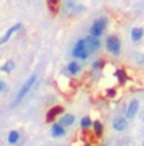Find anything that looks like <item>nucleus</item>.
I'll return each instance as SVG.
<instances>
[{
    "mask_svg": "<svg viewBox=\"0 0 144 146\" xmlns=\"http://www.w3.org/2000/svg\"><path fill=\"white\" fill-rule=\"evenodd\" d=\"M106 24H107V19L105 18V17H100V18H98L92 23V26H91L90 35L94 36V37L99 38L102 33H104L105 28H106Z\"/></svg>",
    "mask_w": 144,
    "mask_h": 146,
    "instance_id": "nucleus-1",
    "label": "nucleus"
},
{
    "mask_svg": "<svg viewBox=\"0 0 144 146\" xmlns=\"http://www.w3.org/2000/svg\"><path fill=\"white\" fill-rule=\"evenodd\" d=\"M84 40H85V50H86L88 55L96 52L100 48V41H99L98 37H94V36L90 35L86 38H84Z\"/></svg>",
    "mask_w": 144,
    "mask_h": 146,
    "instance_id": "nucleus-2",
    "label": "nucleus"
},
{
    "mask_svg": "<svg viewBox=\"0 0 144 146\" xmlns=\"http://www.w3.org/2000/svg\"><path fill=\"white\" fill-rule=\"evenodd\" d=\"M72 56L75 58H81V60H86L88 57V53L85 50V40H80L77 41V43L75 44L73 50H72Z\"/></svg>",
    "mask_w": 144,
    "mask_h": 146,
    "instance_id": "nucleus-3",
    "label": "nucleus"
},
{
    "mask_svg": "<svg viewBox=\"0 0 144 146\" xmlns=\"http://www.w3.org/2000/svg\"><path fill=\"white\" fill-rule=\"evenodd\" d=\"M120 48L121 44L120 41H119L118 37L115 36H110V37L106 38V50L113 55H119L120 53Z\"/></svg>",
    "mask_w": 144,
    "mask_h": 146,
    "instance_id": "nucleus-4",
    "label": "nucleus"
},
{
    "mask_svg": "<svg viewBox=\"0 0 144 146\" xmlns=\"http://www.w3.org/2000/svg\"><path fill=\"white\" fill-rule=\"evenodd\" d=\"M37 81V78L35 76H30L28 80L26 81V83L23 84V86H22L20 89H19V92H18V94H16V97H15V100L16 102H19V100H22L24 97L27 95V93L32 89V86L34 85V83Z\"/></svg>",
    "mask_w": 144,
    "mask_h": 146,
    "instance_id": "nucleus-5",
    "label": "nucleus"
},
{
    "mask_svg": "<svg viewBox=\"0 0 144 146\" xmlns=\"http://www.w3.org/2000/svg\"><path fill=\"white\" fill-rule=\"evenodd\" d=\"M23 27V24L22 23H16V24H14V26H12L9 28V29L5 32V35L3 36V37H0V44H4V43H7L8 41L10 40V37H12L13 35H14L15 32H18L20 28Z\"/></svg>",
    "mask_w": 144,
    "mask_h": 146,
    "instance_id": "nucleus-6",
    "label": "nucleus"
},
{
    "mask_svg": "<svg viewBox=\"0 0 144 146\" xmlns=\"http://www.w3.org/2000/svg\"><path fill=\"white\" fill-rule=\"evenodd\" d=\"M63 112V108L62 107H60V106H57V107H53V108H51L48 111V113H47V116H46V121L47 122H52L56 117L58 116L60 113H62Z\"/></svg>",
    "mask_w": 144,
    "mask_h": 146,
    "instance_id": "nucleus-7",
    "label": "nucleus"
},
{
    "mask_svg": "<svg viewBox=\"0 0 144 146\" xmlns=\"http://www.w3.org/2000/svg\"><path fill=\"white\" fill-rule=\"evenodd\" d=\"M47 1V8L48 10L51 12L53 15L60 12V8H61V0H46Z\"/></svg>",
    "mask_w": 144,
    "mask_h": 146,
    "instance_id": "nucleus-8",
    "label": "nucleus"
},
{
    "mask_svg": "<svg viewBox=\"0 0 144 146\" xmlns=\"http://www.w3.org/2000/svg\"><path fill=\"white\" fill-rule=\"evenodd\" d=\"M138 108H139V102L138 100H132L128 107V111H126V118H133L137 114Z\"/></svg>",
    "mask_w": 144,
    "mask_h": 146,
    "instance_id": "nucleus-9",
    "label": "nucleus"
},
{
    "mask_svg": "<svg viewBox=\"0 0 144 146\" xmlns=\"http://www.w3.org/2000/svg\"><path fill=\"white\" fill-rule=\"evenodd\" d=\"M126 119L123 118V117H119V118L114 119V122H113V127H114V130L116 131H124L126 128Z\"/></svg>",
    "mask_w": 144,
    "mask_h": 146,
    "instance_id": "nucleus-10",
    "label": "nucleus"
},
{
    "mask_svg": "<svg viewBox=\"0 0 144 146\" xmlns=\"http://www.w3.org/2000/svg\"><path fill=\"white\" fill-rule=\"evenodd\" d=\"M143 35H144L143 28H140V27L133 28V31H132V40H133V42H139L143 38Z\"/></svg>",
    "mask_w": 144,
    "mask_h": 146,
    "instance_id": "nucleus-11",
    "label": "nucleus"
},
{
    "mask_svg": "<svg viewBox=\"0 0 144 146\" xmlns=\"http://www.w3.org/2000/svg\"><path fill=\"white\" fill-rule=\"evenodd\" d=\"M65 135V128H63L62 125L60 123H54L52 126V136L54 137H60V136H63Z\"/></svg>",
    "mask_w": 144,
    "mask_h": 146,
    "instance_id": "nucleus-12",
    "label": "nucleus"
},
{
    "mask_svg": "<svg viewBox=\"0 0 144 146\" xmlns=\"http://www.w3.org/2000/svg\"><path fill=\"white\" fill-rule=\"evenodd\" d=\"M73 122H75V116H72V114H65V116L60 119V125H62L63 127L71 126Z\"/></svg>",
    "mask_w": 144,
    "mask_h": 146,
    "instance_id": "nucleus-13",
    "label": "nucleus"
},
{
    "mask_svg": "<svg viewBox=\"0 0 144 146\" xmlns=\"http://www.w3.org/2000/svg\"><path fill=\"white\" fill-rule=\"evenodd\" d=\"M15 67V62L13 60H8L7 62L4 64V65L1 66V71H4V72H12L13 71V69Z\"/></svg>",
    "mask_w": 144,
    "mask_h": 146,
    "instance_id": "nucleus-14",
    "label": "nucleus"
},
{
    "mask_svg": "<svg viewBox=\"0 0 144 146\" xmlns=\"http://www.w3.org/2000/svg\"><path fill=\"white\" fill-rule=\"evenodd\" d=\"M18 140H19L18 131H15V130L10 131L9 135H8V142H9V144H15V142H18Z\"/></svg>",
    "mask_w": 144,
    "mask_h": 146,
    "instance_id": "nucleus-15",
    "label": "nucleus"
},
{
    "mask_svg": "<svg viewBox=\"0 0 144 146\" xmlns=\"http://www.w3.org/2000/svg\"><path fill=\"white\" fill-rule=\"evenodd\" d=\"M67 70H68V72H70V74L75 75V74H77V72L80 71V65L76 62V61H72V62L68 64Z\"/></svg>",
    "mask_w": 144,
    "mask_h": 146,
    "instance_id": "nucleus-16",
    "label": "nucleus"
},
{
    "mask_svg": "<svg viewBox=\"0 0 144 146\" xmlns=\"http://www.w3.org/2000/svg\"><path fill=\"white\" fill-rule=\"evenodd\" d=\"M115 75L119 78V81H120V83H124V81L126 80V75H125V72H124L123 70H116Z\"/></svg>",
    "mask_w": 144,
    "mask_h": 146,
    "instance_id": "nucleus-17",
    "label": "nucleus"
},
{
    "mask_svg": "<svg viewBox=\"0 0 144 146\" xmlns=\"http://www.w3.org/2000/svg\"><path fill=\"white\" fill-rule=\"evenodd\" d=\"M91 126V119L88 118V117H84V118L81 119V127L82 128H88Z\"/></svg>",
    "mask_w": 144,
    "mask_h": 146,
    "instance_id": "nucleus-18",
    "label": "nucleus"
},
{
    "mask_svg": "<svg viewBox=\"0 0 144 146\" xmlns=\"http://www.w3.org/2000/svg\"><path fill=\"white\" fill-rule=\"evenodd\" d=\"M92 126H94V130H95V132H96V133L100 135V133L102 132V125H101L100 122H99V121H95Z\"/></svg>",
    "mask_w": 144,
    "mask_h": 146,
    "instance_id": "nucleus-19",
    "label": "nucleus"
},
{
    "mask_svg": "<svg viewBox=\"0 0 144 146\" xmlns=\"http://www.w3.org/2000/svg\"><path fill=\"white\" fill-rule=\"evenodd\" d=\"M102 65H104V62H102L101 60H98V61H95V62L92 64V69H96V70H98V69H101Z\"/></svg>",
    "mask_w": 144,
    "mask_h": 146,
    "instance_id": "nucleus-20",
    "label": "nucleus"
},
{
    "mask_svg": "<svg viewBox=\"0 0 144 146\" xmlns=\"http://www.w3.org/2000/svg\"><path fill=\"white\" fill-rule=\"evenodd\" d=\"M1 89H3V83L0 81V90H1Z\"/></svg>",
    "mask_w": 144,
    "mask_h": 146,
    "instance_id": "nucleus-21",
    "label": "nucleus"
},
{
    "mask_svg": "<svg viewBox=\"0 0 144 146\" xmlns=\"http://www.w3.org/2000/svg\"><path fill=\"white\" fill-rule=\"evenodd\" d=\"M143 146H144V144H143Z\"/></svg>",
    "mask_w": 144,
    "mask_h": 146,
    "instance_id": "nucleus-22",
    "label": "nucleus"
}]
</instances>
